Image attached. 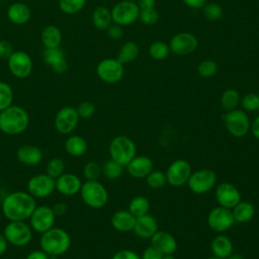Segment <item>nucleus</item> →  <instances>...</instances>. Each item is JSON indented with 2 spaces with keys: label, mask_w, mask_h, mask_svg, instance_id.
Segmentation results:
<instances>
[{
  "label": "nucleus",
  "mask_w": 259,
  "mask_h": 259,
  "mask_svg": "<svg viewBox=\"0 0 259 259\" xmlns=\"http://www.w3.org/2000/svg\"><path fill=\"white\" fill-rule=\"evenodd\" d=\"M146 183L149 187L153 189L162 188L166 183V175L163 171L160 170H152L150 174L146 177Z\"/></svg>",
  "instance_id": "ea45409f"
},
{
  "label": "nucleus",
  "mask_w": 259,
  "mask_h": 259,
  "mask_svg": "<svg viewBox=\"0 0 259 259\" xmlns=\"http://www.w3.org/2000/svg\"><path fill=\"white\" fill-rule=\"evenodd\" d=\"M108 151L110 159L122 166H126L137 154V148L134 141L123 135L116 136L110 141Z\"/></svg>",
  "instance_id": "20e7f679"
},
{
  "label": "nucleus",
  "mask_w": 259,
  "mask_h": 259,
  "mask_svg": "<svg viewBox=\"0 0 259 259\" xmlns=\"http://www.w3.org/2000/svg\"><path fill=\"white\" fill-rule=\"evenodd\" d=\"M232 212L235 222L244 224L251 221L255 214V207L249 201H239L233 208Z\"/></svg>",
  "instance_id": "c756f323"
},
{
  "label": "nucleus",
  "mask_w": 259,
  "mask_h": 259,
  "mask_svg": "<svg viewBox=\"0 0 259 259\" xmlns=\"http://www.w3.org/2000/svg\"><path fill=\"white\" fill-rule=\"evenodd\" d=\"M122 170H123V166L112 159L106 161L101 167L102 174L107 179H116L120 177V175L122 174Z\"/></svg>",
  "instance_id": "c9c22d12"
},
{
  "label": "nucleus",
  "mask_w": 259,
  "mask_h": 259,
  "mask_svg": "<svg viewBox=\"0 0 259 259\" xmlns=\"http://www.w3.org/2000/svg\"><path fill=\"white\" fill-rule=\"evenodd\" d=\"M227 131L235 138H243L250 131V120L246 111L242 109H233L227 111L223 116Z\"/></svg>",
  "instance_id": "0eeeda50"
},
{
  "label": "nucleus",
  "mask_w": 259,
  "mask_h": 259,
  "mask_svg": "<svg viewBox=\"0 0 259 259\" xmlns=\"http://www.w3.org/2000/svg\"><path fill=\"white\" fill-rule=\"evenodd\" d=\"M18 161L26 166H35L42 159V152L38 147L32 145H23L16 152Z\"/></svg>",
  "instance_id": "b1692460"
},
{
  "label": "nucleus",
  "mask_w": 259,
  "mask_h": 259,
  "mask_svg": "<svg viewBox=\"0 0 259 259\" xmlns=\"http://www.w3.org/2000/svg\"><path fill=\"white\" fill-rule=\"evenodd\" d=\"M7 64L10 73L18 79H24L28 77L31 74L33 68L31 57L23 51H14L8 58Z\"/></svg>",
  "instance_id": "9b49d317"
},
{
  "label": "nucleus",
  "mask_w": 259,
  "mask_h": 259,
  "mask_svg": "<svg viewBox=\"0 0 259 259\" xmlns=\"http://www.w3.org/2000/svg\"><path fill=\"white\" fill-rule=\"evenodd\" d=\"M80 194L84 203L92 208H101L108 200V192L98 180H86L82 183Z\"/></svg>",
  "instance_id": "39448f33"
},
{
  "label": "nucleus",
  "mask_w": 259,
  "mask_h": 259,
  "mask_svg": "<svg viewBox=\"0 0 259 259\" xmlns=\"http://www.w3.org/2000/svg\"><path fill=\"white\" fill-rule=\"evenodd\" d=\"M139 53H140V49H139V46L134 42V41H125L121 47H120V50L118 52V55H117V60L121 63V64H127V63H131L133 61H135L138 56H139Z\"/></svg>",
  "instance_id": "7c9ffc66"
},
{
  "label": "nucleus",
  "mask_w": 259,
  "mask_h": 259,
  "mask_svg": "<svg viewBox=\"0 0 259 259\" xmlns=\"http://www.w3.org/2000/svg\"><path fill=\"white\" fill-rule=\"evenodd\" d=\"M210 250L214 257L227 259L233 254V243L231 239L225 235H219L211 240Z\"/></svg>",
  "instance_id": "a878e982"
},
{
  "label": "nucleus",
  "mask_w": 259,
  "mask_h": 259,
  "mask_svg": "<svg viewBox=\"0 0 259 259\" xmlns=\"http://www.w3.org/2000/svg\"><path fill=\"white\" fill-rule=\"evenodd\" d=\"M65 168H66V164L64 162L63 159L55 157L52 158L46 167V173L53 177L54 179H57L58 177H60L63 173H65Z\"/></svg>",
  "instance_id": "f704fd0d"
},
{
  "label": "nucleus",
  "mask_w": 259,
  "mask_h": 259,
  "mask_svg": "<svg viewBox=\"0 0 259 259\" xmlns=\"http://www.w3.org/2000/svg\"><path fill=\"white\" fill-rule=\"evenodd\" d=\"M0 1H3V0H0Z\"/></svg>",
  "instance_id": "774afa93"
},
{
  "label": "nucleus",
  "mask_w": 259,
  "mask_h": 259,
  "mask_svg": "<svg viewBox=\"0 0 259 259\" xmlns=\"http://www.w3.org/2000/svg\"><path fill=\"white\" fill-rule=\"evenodd\" d=\"M110 223L116 231L127 233L134 230L136 217L128 210H117L112 214Z\"/></svg>",
  "instance_id": "393cba45"
},
{
  "label": "nucleus",
  "mask_w": 259,
  "mask_h": 259,
  "mask_svg": "<svg viewBox=\"0 0 259 259\" xmlns=\"http://www.w3.org/2000/svg\"><path fill=\"white\" fill-rule=\"evenodd\" d=\"M50 67L52 68V70L55 73L63 74V73H65L68 70V62H67L66 58L64 57V58H61L58 61L54 62Z\"/></svg>",
  "instance_id": "603ef678"
},
{
  "label": "nucleus",
  "mask_w": 259,
  "mask_h": 259,
  "mask_svg": "<svg viewBox=\"0 0 259 259\" xmlns=\"http://www.w3.org/2000/svg\"><path fill=\"white\" fill-rule=\"evenodd\" d=\"M39 245L50 257H57L65 254L71 246V237L62 228H52L41 234Z\"/></svg>",
  "instance_id": "7ed1b4c3"
},
{
  "label": "nucleus",
  "mask_w": 259,
  "mask_h": 259,
  "mask_svg": "<svg viewBox=\"0 0 259 259\" xmlns=\"http://www.w3.org/2000/svg\"><path fill=\"white\" fill-rule=\"evenodd\" d=\"M206 259H221V258H218V257L212 256V257H208V258H206Z\"/></svg>",
  "instance_id": "e2e57ef3"
},
{
  "label": "nucleus",
  "mask_w": 259,
  "mask_h": 259,
  "mask_svg": "<svg viewBox=\"0 0 259 259\" xmlns=\"http://www.w3.org/2000/svg\"><path fill=\"white\" fill-rule=\"evenodd\" d=\"M162 256L163 254L157 249H155L153 246H149L143 251L141 259H162Z\"/></svg>",
  "instance_id": "3c124183"
},
{
  "label": "nucleus",
  "mask_w": 259,
  "mask_h": 259,
  "mask_svg": "<svg viewBox=\"0 0 259 259\" xmlns=\"http://www.w3.org/2000/svg\"><path fill=\"white\" fill-rule=\"evenodd\" d=\"M139 19L145 25H155L159 20V13L155 7L140 9Z\"/></svg>",
  "instance_id": "79ce46f5"
},
{
  "label": "nucleus",
  "mask_w": 259,
  "mask_h": 259,
  "mask_svg": "<svg viewBox=\"0 0 259 259\" xmlns=\"http://www.w3.org/2000/svg\"><path fill=\"white\" fill-rule=\"evenodd\" d=\"M56 190V179L47 173L36 174L27 182V192L33 197L42 198L50 196Z\"/></svg>",
  "instance_id": "4468645a"
},
{
  "label": "nucleus",
  "mask_w": 259,
  "mask_h": 259,
  "mask_svg": "<svg viewBox=\"0 0 259 259\" xmlns=\"http://www.w3.org/2000/svg\"><path fill=\"white\" fill-rule=\"evenodd\" d=\"M170 52L171 51H170L169 45L162 40H156L152 42L149 47V54L151 58L156 61L165 60L169 56Z\"/></svg>",
  "instance_id": "72a5a7b5"
},
{
  "label": "nucleus",
  "mask_w": 259,
  "mask_h": 259,
  "mask_svg": "<svg viewBox=\"0 0 259 259\" xmlns=\"http://www.w3.org/2000/svg\"><path fill=\"white\" fill-rule=\"evenodd\" d=\"M227 259H243V258H242L240 255H237V254L233 255V254H232V255H230Z\"/></svg>",
  "instance_id": "052dcab7"
},
{
  "label": "nucleus",
  "mask_w": 259,
  "mask_h": 259,
  "mask_svg": "<svg viewBox=\"0 0 259 259\" xmlns=\"http://www.w3.org/2000/svg\"><path fill=\"white\" fill-rule=\"evenodd\" d=\"M7 18L16 25H22L29 21L31 17L30 8L22 2H14L7 8Z\"/></svg>",
  "instance_id": "5701e85b"
},
{
  "label": "nucleus",
  "mask_w": 259,
  "mask_h": 259,
  "mask_svg": "<svg viewBox=\"0 0 259 259\" xmlns=\"http://www.w3.org/2000/svg\"><path fill=\"white\" fill-rule=\"evenodd\" d=\"M106 33L108 35V37H110L111 39H120L123 35V29L122 26L116 23H111L107 29H106Z\"/></svg>",
  "instance_id": "de8ad7c7"
},
{
  "label": "nucleus",
  "mask_w": 259,
  "mask_h": 259,
  "mask_svg": "<svg viewBox=\"0 0 259 259\" xmlns=\"http://www.w3.org/2000/svg\"><path fill=\"white\" fill-rule=\"evenodd\" d=\"M235 223L232 209L224 206L213 207L207 214V225L215 233L228 231Z\"/></svg>",
  "instance_id": "ddd939ff"
},
{
  "label": "nucleus",
  "mask_w": 259,
  "mask_h": 259,
  "mask_svg": "<svg viewBox=\"0 0 259 259\" xmlns=\"http://www.w3.org/2000/svg\"><path fill=\"white\" fill-rule=\"evenodd\" d=\"M150 201L147 197L138 195L131 199L128 203V211L136 218L149 213Z\"/></svg>",
  "instance_id": "2f4dec72"
},
{
  "label": "nucleus",
  "mask_w": 259,
  "mask_h": 259,
  "mask_svg": "<svg viewBox=\"0 0 259 259\" xmlns=\"http://www.w3.org/2000/svg\"><path fill=\"white\" fill-rule=\"evenodd\" d=\"M198 47V40L196 36L187 31H182L174 34L170 41V51L179 56H186L192 54Z\"/></svg>",
  "instance_id": "2eb2a0df"
},
{
  "label": "nucleus",
  "mask_w": 259,
  "mask_h": 259,
  "mask_svg": "<svg viewBox=\"0 0 259 259\" xmlns=\"http://www.w3.org/2000/svg\"><path fill=\"white\" fill-rule=\"evenodd\" d=\"M12 102L13 90L11 86L4 81H0V111L12 105Z\"/></svg>",
  "instance_id": "58836bf2"
},
{
  "label": "nucleus",
  "mask_w": 259,
  "mask_h": 259,
  "mask_svg": "<svg viewBox=\"0 0 259 259\" xmlns=\"http://www.w3.org/2000/svg\"><path fill=\"white\" fill-rule=\"evenodd\" d=\"M92 23L99 30H106L112 23L111 11L103 5L97 6L92 12Z\"/></svg>",
  "instance_id": "cd10ccee"
},
{
  "label": "nucleus",
  "mask_w": 259,
  "mask_h": 259,
  "mask_svg": "<svg viewBox=\"0 0 259 259\" xmlns=\"http://www.w3.org/2000/svg\"><path fill=\"white\" fill-rule=\"evenodd\" d=\"M221 105L227 111L236 109L241 101L239 92L234 88H229L225 90L221 96Z\"/></svg>",
  "instance_id": "473e14b6"
},
{
  "label": "nucleus",
  "mask_w": 259,
  "mask_h": 259,
  "mask_svg": "<svg viewBox=\"0 0 259 259\" xmlns=\"http://www.w3.org/2000/svg\"><path fill=\"white\" fill-rule=\"evenodd\" d=\"M137 4L140 9L153 8L156 5V0H137Z\"/></svg>",
  "instance_id": "4d7b16f0"
},
{
  "label": "nucleus",
  "mask_w": 259,
  "mask_h": 259,
  "mask_svg": "<svg viewBox=\"0 0 259 259\" xmlns=\"http://www.w3.org/2000/svg\"><path fill=\"white\" fill-rule=\"evenodd\" d=\"M25 259H50V256L42 250H34L29 252Z\"/></svg>",
  "instance_id": "5fc2aeb1"
},
{
  "label": "nucleus",
  "mask_w": 259,
  "mask_h": 259,
  "mask_svg": "<svg viewBox=\"0 0 259 259\" xmlns=\"http://www.w3.org/2000/svg\"><path fill=\"white\" fill-rule=\"evenodd\" d=\"M162 259H175V258L172 254H167V255H163Z\"/></svg>",
  "instance_id": "680f3d73"
},
{
  "label": "nucleus",
  "mask_w": 259,
  "mask_h": 259,
  "mask_svg": "<svg viewBox=\"0 0 259 259\" xmlns=\"http://www.w3.org/2000/svg\"><path fill=\"white\" fill-rule=\"evenodd\" d=\"M86 4V0H59V8L66 14H75L81 11Z\"/></svg>",
  "instance_id": "4c0bfd02"
},
{
  "label": "nucleus",
  "mask_w": 259,
  "mask_h": 259,
  "mask_svg": "<svg viewBox=\"0 0 259 259\" xmlns=\"http://www.w3.org/2000/svg\"><path fill=\"white\" fill-rule=\"evenodd\" d=\"M83 174L86 180H97L99 176L102 174L101 167L97 162H94V161L87 162L84 165Z\"/></svg>",
  "instance_id": "c03bdc74"
},
{
  "label": "nucleus",
  "mask_w": 259,
  "mask_h": 259,
  "mask_svg": "<svg viewBox=\"0 0 259 259\" xmlns=\"http://www.w3.org/2000/svg\"><path fill=\"white\" fill-rule=\"evenodd\" d=\"M126 1H137V0H126Z\"/></svg>",
  "instance_id": "0e129e2a"
},
{
  "label": "nucleus",
  "mask_w": 259,
  "mask_h": 259,
  "mask_svg": "<svg viewBox=\"0 0 259 259\" xmlns=\"http://www.w3.org/2000/svg\"><path fill=\"white\" fill-rule=\"evenodd\" d=\"M240 102L244 111H255L258 110L259 96L255 93H248L243 96Z\"/></svg>",
  "instance_id": "a18cd8bd"
},
{
  "label": "nucleus",
  "mask_w": 259,
  "mask_h": 259,
  "mask_svg": "<svg viewBox=\"0 0 259 259\" xmlns=\"http://www.w3.org/2000/svg\"><path fill=\"white\" fill-rule=\"evenodd\" d=\"M95 105L93 102L89 100L82 101L76 107V110L80 116V118H89L95 113Z\"/></svg>",
  "instance_id": "49530a36"
},
{
  "label": "nucleus",
  "mask_w": 259,
  "mask_h": 259,
  "mask_svg": "<svg viewBox=\"0 0 259 259\" xmlns=\"http://www.w3.org/2000/svg\"><path fill=\"white\" fill-rule=\"evenodd\" d=\"M13 52H14L13 47L8 40L6 39L0 40V59L8 60V58L12 55Z\"/></svg>",
  "instance_id": "09e8293b"
},
{
  "label": "nucleus",
  "mask_w": 259,
  "mask_h": 259,
  "mask_svg": "<svg viewBox=\"0 0 259 259\" xmlns=\"http://www.w3.org/2000/svg\"><path fill=\"white\" fill-rule=\"evenodd\" d=\"M80 116L76 107L65 106L62 107L56 114L55 127L61 135L71 134L77 126Z\"/></svg>",
  "instance_id": "dca6fc26"
},
{
  "label": "nucleus",
  "mask_w": 259,
  "mask_h": 259,
  "mask_svg": "<svg viewBox=\"0 0 259 259\" xmlns=\"http://www.w3.org/2000/svg\"><path fill=\"white\" fill-rule=\"evenodd\" d=\"M96 74L98 78L105 83H117L122 79L124 74L123 64L117 59H103L96 66Z\"/></svg>",
  "instance_id": "1a4fd4ad"
},
{
  "label": "nucleus",
  "mask_w": 259,
  "mask_h": 259,
  "mask_svg": "<svg viewBox=\"0 0 259 259\" xmlns=\"http://www.w3.org/2000/svg\"><path fill=\"white\" fill-rule=\"evenodd\" d=\"M112 22L126 26L139 19L140 7L135 1L121 0L111 8Z\"/></svg>",
  "instance_id": "6e6552de"
},
{
  "label": "nucleus",
  "mask_w": 259,
  "mask_h": 259,
  "mask_svg": "<svg viewBox=\"0 0 259 259\" xmlns=\"http://www.w3.org/2000/svg\"><path fill=\"white\" fill-rule=\"evenodd\" d=\"M52 208H53V211L56 214V217H58V215L65 214L68 207H67V204L64 202H57L53 205Z\"/></svg>",
  "instance_id": "6e6d98bb"
},
{
  "label": "nucleus",
  "mask_w": 259,
  "mask_h": 259,
  "mask_svg": "<svg viewBox=\"0 0 259 259\" xmlns=\"http://www.w3.org/2000/svg\"><path fill=\"white\" fill-rule=\"evenodd\" d=\"M201 9L203 16L210 21H217L221 19L224 14L223 7L215 2H207Z\"/></svg>",
  "instance_id": "e433bc0d"
},
{
  "label": "nucleus",
  "mask_w": 259,
  "mask_h": 259,
  "mask_svg": "<svg viewBox=\"0 0 259 259\" xmlns=\"http://www.w3.org/2000/svg\"><path fill=\"white\" fill-rule=\"evenodd\" d=\"M215 198L221 206L232 209L239 201L241 194L238 188L230 182H222L215 187Z\"/></svg>",
  "instance_id": "a211bd4d"
},
{
  "label": "nucleus",
  "mask_w": 259,
  "mask_h": 259,
  "mask_svg": "<svg viewBox=\"0 0 259 259\" xmlns=\"http://www.w3.org/2000/svg\"><path fill=\"white\" fill-rule=\"evenodd\" d=\"M126 169L134 178H146L153 170V162L148 156H136L128 162Z\"/></svg>",
  "instance_id": "412c9836"
},
{
  "label": "nucleus",
  "mask_w": 259,
  "mask_h": 259,
  "mask_svg": "<svg viewBox=\"0 0 259 259\" xmlns=\"http://www.w3.org/2000/svg\"><path fill=\"white\" fill-rule=\"evenodd\" d=\"M64 57H65V53L60 47H58V48H45V50L42 52V60L49 66H51L54 62H56L59 59L64 58Z\"/></svg>",
  "instance_id": "37998d69"
},
{
  "label": "nucleus",
  "mask_w": 259,
  "mask_h": 259,
  "mask_svg": "<svg viewBox=\"0 0 259 259\" xmlns=\"http://www.w3.org/2000/svg\"><path fill=\"white\" fill-rule=\"evenodd\" d=\"M87 142L78 135L70 136L65 142V150L72 157H80L87 151Z\"/></svg>",
  "instance_id": "c85d7f7f"
},
{
  "label": "nucleus",
  "mask_w": 259,
  "mask_h": 259,
  "mask_svg": "<svg viewBox=\"0 0 259 259\" xmlns=\"http://www.w3.org/2000/svg\"><path fill=\"white\" fill-rule=\"evenodd\" d=\"M111 259H141V256L132 250H119L113 254Z\"/></svg>",
  "instance_id": "8fccbe9b"
},
{
  "label": "nucleus",
  "mask_w": 259,
  "mask_h": 259,
  "mask_svg": "<svg viewBox=\"0 0 259 259\" xmlns=\"http://www.w3.org/2000/svg\"><path fill=\"white\" fill-rule=\"evenodd\" d=\"M8 248V242L5 239L4 235H0V256H2Z\"/></svg>",
  "instance_id": "bf43d9fd"
},
{
  "label": "nucleus",
  "mask_w": 259,
  "mask_h": 259,
  "mask_svg": "<svg viewBox=\"0 0 259 259\" xmlns=\"http://www.w3.org/2000/svg\"><path fill=\"white\" fill-rule=\"evenodd\" d=\"M192 173L190 164L183 159L173 161L166 170V181L169 185L179 187L187 183Z\"/></svg>",
  "instance_id": "f8f14e48"
},
{
  "label": "nucleus",
  "mask_w": 259,
  "mask_h": 259,
  "mask_svg": "<svg viewBox=\"0 0 259 259\" xmlns=\"http://www.w3.org/2000/svg\"><path fill=\"white\" fill-rule=\"evenodd\" d=\"M250 131H251L252 135H253L257 140H259V114L257 115V117H256V118L253 120V122L251 123Z\"/></svg>",
  "instance_id": "13d9d810"
},
{
  "label": "nucleus",
  "mask_w": 259,
  "mask_h": 259,
  "mask_svg": "<svg viewBox=\"0 0 259 259\" xmlns=\"http://www.w3.org/2000/svg\"><path fill=\"white\" fill-rule=\"evenodd\" d=\"M56 214L53 208L48 205H39L35 207L32 214L29 218L30 226L36 233L42 234L54 227Z\"/></svg>",
  "instance_id": "f3484780"
},
{
  "label": "nucleus",
  "mask_w": 259,
  "mask_h": 259,
  "mask_svg": "<svg viewBox=\"0 0 259 259\" xmlns=\"http://www.w3.org/2000/svg\"><path fill=\"white\" fill-rule=\"evenodd\" d=\"M218 64L213 60L205 59L201 61L197 67L198 74L203 78H210L218 72Z\"/></svg>",
  "instance_id": "a19ab883"
},
{
  "label": "nucleus",
  "mask_w": 259,
  "mask_h": 259,
  "mask_svg": "<svg viewBox=\"0 0 259 259\" xmlns=\"http://www.w3.org/2000/svg\"><path fill=\"white\" fill-rule=\"evenodd\" d=\"M29 124L27 111L19 105H10L0 111V131L9 136L23 133Z\"/></svg>",
  "instance_id": "f03ea898"
},
{
  "label": "nucleus",
  "mask_w": 259,
  "mask_h": 259,
  "mask_svg": "<svg viewBox=\"0 0 259 259\" xmlns=\"http://www.w3.org/2000/svg\"><path fill=\"white\" fill-rule=\"evenodd\" d=\"M133 231L142 239H151V237L158 231V223L153 215L147 213L136 218Z\"/></svg>",
  "instance_id": "4be33fe9"
},
{
  "label": "nucleus",
  "mask_w": 259,
  "mask_h": 259,
  "mask_svg": "<svg viewBox=\"0 0 259 259\" xmlns=\"http://www.w3.org/2000/svg\"><path fill=\"white\" fill-rule=\"evenodd\" d=\"M82 182L73 173H63L56 179V190L64 195H75L80 192Z\"/></svg>",
  "instance_id": "aec40b11"
},
{
  "label": "nucleus",
  "mask_w": 259,
  "mask_h": 259,
  "mask_svg": "<svg viewBox=\"0 0 259 259\" xmlns=\"http://www.w3.org/2000/svg\"><path fill=\"white\" fill-rule=\"evenodd\" d=\"M258 96H259V94H258ZM258 111H259V106H258Z\"/></svg>",
  "instance_id": "338daca9"
},
{
  "label": "nucleus",
  "mask_w": 259,
  "mask_h": 259,
  "mask_svg": "<svg viewBox=\"0 0 259 259\" xmlns=\"http://www.w3.org/2000/svg\"><path fill=\"white\" fill-rule=\"evenodd\" d=\"M36 207L35 199L28 192L14 191L2 202V213L9 221H25L30 218Z\"/></svg>",
  "instance_id": "f257e3e1"
},
{
  "label": "nucleus",
  "mask_w": 259,
  "mask_h": 259,
  "mask_svg": "<svg viewBox=\"0 0 259 259\" xmlns=\"http://www.w3.org/2000/svg\"><path fill=\"white\" fill-rule=\"evenodd\" d=\"M62 31L61 29L54 25L50 24L42 28L40 32V40L45 48H58L62 42Z\"/></svg>",
  "instance_id": "bb28decb"
},
{
  "label": "nucleus",
  "mask_w": 259,
  "mask_h": 259,
  "mask_svg": "<svg viewBox=\"0 0 259 259\" xmlns=\"http://www.w3.org/2000/svg\"><path fill=\"white\" fill-rule=\"evenodd\" d=\"M217 183V175L210 169H200L190 174L187 181L189 189L195 194H204L211 190Z\"/></svg>",
  "instance_id": "9d476101"
},
{
  "label": "nucleus",
  "mask_w": 259,
  "mask_h": 259,
  "mask_svg": "<svg viewBox=\"0 0 259 259\" xmlns=\"http://www.w3.org/2000/svg\"><path fill=\"white\" fill-rule=\"evenodd\" d=\"M0 222H1V212H0Z\"/></svg>",
  "instance_id": "69168bd1"
},
{
  "label": "nucleus",
  "mask_w": 259,
  "mask_h": 259,
  "mask_svg": "<svg viewBox=\"0 0 259 259\" xmlns=\"http://www.w3.org/2000/svg\"><path fill=\"white\" fill-rule=\"evenodd\" d=\"M182 2L189 8L199 9L207 3V0H182Z\"/></svg>",
  "instance_id": "864d4df0"
},
{
  "label": "nucleus",
  "mask_w": 259,
  "mask_h": 259,
  "mask_svg": "<svg viewBox=\"0 0 259 259\" xmlns=\"http://www.w3.org/2000/svg\"><path fill=\"white\" fill-rule=\"evenodd\" d=\"M151 246L163 255L173 254L177 250V241L170 233L158 230L151 237Z\"/></svg>",
  "instance_id": "6ab92c4d"
},
{
  "label": "nucleus",
  "mask_w": 259,
  "mask_h": 259,
  "mask_svg": "<svg viewBox=\"0 0 259 259\" xmlns=\"http://www.w3.org/2000/svg\"><path fill=\"white\" fill-rule=\"evenodd\" d=\"M3 235L8 244L23 247L31 241L32 230L24 221H9L4 228Z\"/></svg>",
  "instance_id": "423d86ee"
}]
</instances>
